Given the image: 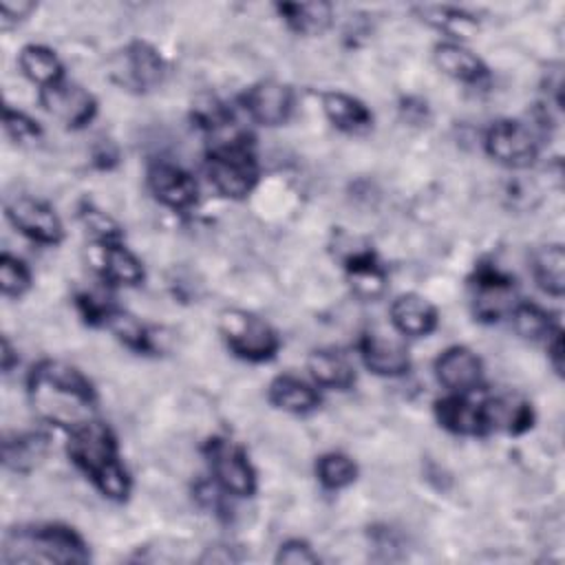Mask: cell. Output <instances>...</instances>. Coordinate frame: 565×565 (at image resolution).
Wrapping results in <instances>:
<instances>
[{
    "mask_svg": "<svg viewBox=\"0 0 565 565\" xmlns=\"http://www.w3.org/2000/svg\"><path fill=\"white\" fill-rule=\"evenodd\" d=\"M307 369L316 384L327 388L347 391L355 382V369L349 358L333 349H318L311 351L307 358Z\"/></svg>",
    "mask_w": 565,
    "mask_h": 565,
    "instance_id": "cb8c5ba5",
    "label": "cell"
},
{
    "mask_svg": "<svg viewBox=\"0 0 565 565\" xmlns=\"http://www.w3.org/2000/svg\"><path fill=\"white\" fill-rule=\"evenodd\" d=\"M2 124H4V130L11 139H15L18 143H24V141H35L40 139L42 130L38 126L35 119H31L26 113L22 110H15L11 108L9 104L4 106L2 110Z\"/></svg>",
    "mask_w": 565,
    "mask_h": 565,
    "instance_id": "e575fe53",
    "label": "cell"
},
{
    "mask_svg": "<svg viewBox=\"0 0 565 565\" xmlns=\"http://www.w3.org/2000/svg\"><path fill=\"white\" fill-rule=\"evenodd\" d=\"M97 269L110 285H141L146 271L141 260L121 243H97Z\"/></svg>",
    "mask_w": 565,
    "mask_h": 565,
    "instance_id": "44dd1931",
    "label": "cell"
},
{
    "mask_svg": "<svg viewBox=\"0 0 565 565\" xmlns=\"http://www.w3.org/2000/svg\"><path fill=\"white\" fill-rule=\"evenodd\" d=\"M15 364H18V353L13 351L9 338L4 335V338H2V371H4V373H11V369H13Z\"/></svg>",
    "mask_w": 565,
    "mask_h": 565,
    "instance_id": "f35d334b",
    "label": "cell"
},
{
    "mask_svg": "<svg viewBox=\"0 0 565 565\" xmlns=\"http://www.w3.org/2000/svg\"><path fill=\"white\" fill-rule=\"evenodd\" d=\"M391 322L402 335L424 338L437 329L439 316L433 302L419 294H399L391 305Z\"/></svg>",
    "mask_w": 565,
    "mask_h": 565,
    "instance_id": "d6986e66",
    "label": "cell"
},
{
    "mask_svg": "<svg viewBox=\"0 0 565 565\" xmlns=\"http://www.w3.org/2000/svg\"><path fill=\"white\" fill-rule=\"evenodd\" d=\"M316 475L327 490H342L355 481L358 466L344 452H324L316 461Z\"/></svg>",
    "mask_w": 565,
    "mask_h": 565,
    "instance_id": "1f68e13d",
    "label": "cell"
},
{
    "mask_svg": "<svg viewBox=\"0 0 565 565\" xmlns=\"http://www.w3.org/2000/svg\"><path fill=\"white\" fill-rule=\"evenodd\" d=\"M86 541L66 525L38 523L11 527L2 539L4 563H86Z\"/></svg>",
    "mask_w": 565,
    "mask_h": 565,
    "instance_id": "3957f363",
    "label": "cell"
},
{
    "mask_svg": "<svg viewBox=\"0 0 565 565\" xmlns=\"http://www.w3.org/2000/svg\"><path fill=\"white\" fill-rule=\"evenodd\" d=\"M218 331L227 349L247 362H267L280 349L274 327L245 309H223L218 313Z\"/></svg>",
    "mask_w": 565,
    "mask_h": 565,
    "instance_id": "5b68a950",
    "label": "cell"
},
{
    "mask_svg": "<svg viewBox=\"0 0 565 565\" xmlns=\"http://www.w3.org/2000/svg\"><path fill=\"white\" fill-rule=\"evenodd\" d=\"M35 9V4L33 2H26V0H18V2H13V0H2L0 2V22H2V29H9L11 24H18V22H22L31 11Z\"/></svg>",
    "mask_w": 565,
    "mask_h": 565,
    "instance_id": "8d00e7d4",
    "label": "cell"
},
{
    "mask_svg": "<svg viewBox=\"0 0 565 565\" xmlns=\"http://www.w3.org/2000/svg\"><path fill=\"white\" fill-rule=\"evenodd\" d=\"M40 106L66 128H84L97 115V99L77 82L60 79L40 88Z\"/></svg>",
    "mask_w": 565,
    "mask_h": 565,
    "instance_id": "7c38bea8",
    "label": "cell"
},
{
    "mask_svg": "<svg viewBox=\"0 0 565 565\" xmlns=\"http://www.w3.org/2000/svg\"><path fill=\"white\" fill-rule=\"evenodd\" d=\"M472 311L481 322H497L510 316L516 300L514 278L492 263H479L470 278Z\"/></svg>",
    "mask_w": 565,
    "mask_h": 565,
    "instance_id": "9c48e42d",
    "label": "cell"
},
{
    "mask_svg": "<svg viewBox=\"0 0 565 565\" xmlns=\"http://www.w3.org/2000/svg\"><path fill=\"white\" fill-rule=\"evenodd\" d=\"M29 287H31L29 267L20 258L2 252V256H0V289H2V296L4 298H20L22 294L29 291Z\"/></svg>",
    "mask_w": 565,
    "mask_h": 565,
    "instance_id": "836d02e7",
    "label": "cell"
},
{
    "mask_svg": "<svg viewBox=\"0 0 565 565\" xmlns=\"http://www.w3.org/2000/svg\"><path fill=\"white\" fill-rule=\"evenodd\" d=\"M205 174L212 188L225 199H245L258 183V163L252 139L245 130L212 141L205 157Z\"/></svg>",
    "mask_w": 565,
    "mask_h": 565,
    "instance_id": "277c9868",
    "label": "cell"
},
{
    "mask_svg": "<svg viewBox=\"0 0 565 565\" xmlns=\"http://www.w3.org/2000/svg\"><path fill=\"white\" fill-rule=\"evenodd\" d=\"M66 452L71 461L95 483V488L113 499L126 501L130 494V475L119 459L113 430L97 417L68 430Z\"/></svg>",
    "mask_w": 565,
    "mask_h": 565,
    "instance_id": "7a4b0ae2",
    "label": "cell"
},
{
    "mask_svg": "<svg viewBox=\"0 0 565 565\" xmlns=\"http://www.w3.org/2000/svg\"><path fill=\"white\" fill-rule=\"evenodd\" d=\"M108 77L121 90L148 93L163 82L166 60L152 44L132 40L108 60Z\"/></svg>",
    "mask_w": 565,
    "mask_h": 565,
    "instance_id": "8992f818",
    "label": "cell"
},
{
    "mask_svg": "<svg viewBox=\"0 0 565 565\" xmlns=\"http://www.w3.org/2000/svg\"><path fill=\"white\" fill-rule=\"evenodd\" d=\"M267 399L276 408H280L285 413H294V415H305L320 406V393L305 380L289 375V373L278 375L269 382Z\"/></svg>",
    "mask_w": 565,
    "mask_h": 565,
    "instance_id": "603a6c76",
    "label": "cell"
},
{
    "mask_svg": "<svg viewBox=\"0 0 565 565\" xmlns=\"http://www.w3.org/2000/svg\"><path fill=\"white\" fill-rule=\"evenodd\" d=\"M435 377L450 393L470 395L483 384L481 358L463 344L448 347L435 360Z\"/></svg>",
    "mask_w": 565,
    "mask_h": 565,
    "instance_id": "9a60e30c",
    "label": "cell"
},
{
    "mask_svg": "<svg viewBox=\"0 0 565 565\" xmlns=\"http://www.w3.org/2000/svg\"><path fill=\"white\" fill-rule=\"evenodd\" d=\"M435 419L441 428L463 437L488 435L483 402H472L468 395L450 393L435 402Z\"/></svg>",
    "mask_w": 565,
    "mask_h": 565,
    "instance_id": "2e32d148",
    "label": "cell"
},
{
    "mask_svg": "<svg viewBox=\"0 0 565 565\" xmlns=\"http://www.w3.org/2000/svg\"><path fill=\"white\" fill-rule=\"evenodd\" d=\"M276 11L298 35H320L333 20V9L327 2H282L276 4Z\"/></svg>",
    "mask_w": 565,
    "mask_h": 565,
    "instance_id": "484cf974",
    "label": "cell"
},
{
    "mask_svg": "<svg viewBox=\"0 0 565 565\" xmlns=\"http://www.w3.org/2000/svg\"><path fill=\"white\" fill-rule=\"evenodd\" d=\"M358 349L364 366L375 375L399 377L411 369L408 351L395 338H388L382 333H364L360 338Z\"/></svg>",
    "mask_w": 565,
    "mask_h": 565,
    "instance_id": "e0dca14e",
    "label": "cell"
},
{
    "mask_svg": "<svg viewBox=\"0 0 565 565\" xmlns=\"http://www.w3.org/2000/svg\"><path fill=\"white\" fill-rule=\"evenodd\" d=\"M46 452H49V435L38 430L9 435L2 444L4 466L13 472L33 470L44 459Z\"/></svg>",
    "mask_w": 565,
    "mask_h": 565,
    "instance_id": "d4e9b609",
    "label": "cell"
},
{
    "mask_svg": "<svg viewBox=\"0 0 565 565\" xmlns=\"http://www.w3.org/2000/svg\"><path fill=\"white\" fill-rule=\"evenodd\" d=\"M320 108L329 124L342 132L360 135L373 126V115L364 102L342 90H322L318 95Z\"/></svg>",
    "mask_w": 565,
    "mask_h": 565,
    "instance_id": "ac0fdd59",
    "label": "cell"
},
{
    "mask_svg": "<svg viewBox=\"0 0 565 565\" xmlns=\"http://www.w3.org/2000/svg\"><path fill=\"white\" fill-rule=\"evenodd\" d=\"M276 563L285 565H316L320 563V556L313 552V547L302 539H289L280 543L276 552Z\"/></svg>",
    "mask_w": 565,
    "mask_h": 565,
    "instance_id": "d590c367",
    "label": "cell"
},
{
    "mask_svg": "<svg viewBox=\"0 0 565 565\" xmlns=\"http://www.w3.org/2000/svg\"><path fill=\"white\" fill-rule=\"evenodd\" d=\"M510 318H512L514 331L521 338L532 342H545L552 335V331L561 327L550 311H545L534 302H516L510 311Z\"/></svg>",
    "mask_w": 565,
    "mask_h": 565,
    "instance_id": "f546056e",
    "label": "cell"
},
{
    "mask_svg": "<svg viewBox=\"0 0 565 565\" xmlns=\"http://www.w3.org/2000/svg\"><path fill=\"white\" fill-rule=\"evenodd\" d=\"M545 349H547V360L552 364V369L556 371V375H563V329H554L552 335L545 340Z\"/></svg>",
    "mask_w": 565,
    "mask_h": 565,
    "instance_id": "74e56055",
    "label": "cell"
},
{
    "mask_svg": "<svg viewBox=\"0 0 565 565\" xmlns=\"http://www.w3.org/2000/svg\"><path fill=\"white\" fill-rule=\"evenodd\" d=\"M335 254L351 280V287L362 298H375L386 287V271L380 265L369 243L340 234L335 238Z\"/></svg>",
    "mask_w": 565,
    "mask_h": 565,
    "instance_id": "30bf717a",
    "label": "cell"
},
{
    "mask_svg": "<svg viewBox=\"0 0 565 565\" xmlns=\"http://www.w3.org/2000/svg\"><path fill=\"white\" fill-rule=\"evenodd\" d=\"M104 327L119 340L124 342L128 349L137 351V353H150L154 351V342L152 335L148 331L146 324H141L135 316H130L128 311H121L119 307H113V311L108 313Z\"/></svg>",
    "mask_w": 565,
    "mask_h": 565,
    "instance_id": "4dcf8cb0",
    "label": "cell"
},
{
    "mask_svg": "<svg viewBox=\"0 0 565 565\" xmlns=\"http://www.w3.org/2000/svg\"><path fill=\"white\" fill-rule=\"evenodd\" d=\"M417 15L435 26L437 31L455 38V40H466L472 38V33L479 29L477 18L463 9L457 7H446V4H424L415 9Z\"/></svg>",
    "mask_w": 565,
    "mask_h": 565,
    "instance_id": "f1b7e54d",
    "label": "cell"
},
{
    "mask_svg": "<svg viewBox=\"0 0 565 565\" xmlns=\"http://www.w3.org/2000/svg\"><path fill=\"white\" fill-rule=\"evenodd\" d=\"M26 391L40 419L66 433L95 419L97 393L90 380L62 360H40L26 377Z\"/></svg>",
    "mask_w": 565,
    "mask_h": 565,
    "instance_id": "6da1fadb",
    "label": "cell"
},
{
    "mask_svg": "<svg viewBox=\"0 0 565 565\" xmlns=\"http://www.w3.org/2000/svg\"><path fill=\"white\" fill-rule=\"evenodd\" d=\"M4 214L9 223L29 241L40 245H60L64 238V225L57 212L42 199L15 196L7 203Z\"/></svg>",
    "mask_w": 565,
    "mask_h": 565,
    "instance_id": "8fae6325",
    "label": "cell"
},
{
    "mask_svg": "<svg viewBox=\"0 0 565 565\" xmlns=\"http://www.w3.org/2000/svg\"><path fill=\"white\" fill-rule=\"evenodd\" d=\"M203 455L223 492L234 497H252L256 492V470L243 446L227 437H210L203 446Z\"/></svg>",
    "mask_w": 565,
    "mask_h": 565,
    "instance_id": "ba28073f",
    "label": "cell"
},
{
    "mask_svg": "<svg viewBox=\"0 0 565 565\" xmlns=\"http://www.w3.org/2000/svg\"><path fill=\"white\" fill-rule=\"evenodd\" d=\"M20 71L26 79L38 84L40 88L64 79V66L57 53L44 44H26L18 53Z\"/></svg>",
    "mask_w": 565,
    "mask_h": 565,
    "instance_id": "83f0119b",
    "label": "cell"
},
{
    "mask_svg": "<svg viewBox=\"0 0 565 565\" xmlns=\"http://www.w3.org/2000/svg\"><path fill=\"white\" fill-rule=\"evenodd\" d=\"M541 130L521 119H497L486 130V152L505 168H530L541 150Z\"/></svg>",
    "mask_w": 565,
    "mask_h": 565,
    "instance_id": "52a82bcc",
    "label": "cell"
},
{
    "mask_svg": "<svg viewBox=\"0 0 565 565\" xmlns=\"http://www.w3.org/2000/svg\"><path fill=\"white\" fill-rule=\"evenodd\" d=\"M483 415H486L488 433L503 430L508 435H521L530 430L534 424L532 404L510 393L483 399Z\"/></svg>",
    "mask_w": 565,
    "mask_h": 565,
    "instance_id": "ffe728a7",
    "label": "cell"
},
{
    "mask_svg": "<svg viewBox=\"0 0 565 565\" xmlns=\"http://www.w3.org/2000/svg\"><path fill=\"white\" fill-rule=\"evenodd\" d=\"M146 183H148V190L154 196V201H159L161 205L177 210V212L192 207L199 199L196 179L188 170H183L174 163H168V161H154L148 168Z\"/></svg>",
    "mask_w": 565,
    "mask_h": 565,
    "instance_id": "5bb4252c",
    "label": "cell"
},
{
    "mask_svg": "<svg viewBox=\"0 0 565 565\" xmlns=\"http://www.w3.org/2000/svg\"><path fill=\"white\" fill-rule=\"evenodd\" d=\"M433 60L444 75L463 84H479L488 77L483 60L459 42H439L433 49Z\"/></svg>",
    "mask_w": 565,
    "mask_h": 565,
    "instance_id": "7402d4cb",
    "label": "cell"
},
{
    "mask_svg": "<svg viewBox=\"0 0 565 565\" xmlns=\"http://www.w3.org/2000/svg\"><path fill=\"white\" fill-rule=\"evenodd\" d=\"M247 117L260 126H280L291 117L294 90L278 79H260L241 95Z\"/></svg>",
    "mask_w": 565,
    "mask_h": 565,
    "instance_id": "4fadbf2b",
    "label": "cell"
},
{
    "mask_svg": "<svg viewBox=\"0 0 565 565\" xmlns=\"http://www.w3.org/2000/svg\"><path fill=\"white\" fill-rule=\"evenodd\" d=\"M77 216L97 243H115V241H121V236H124L117 221L113 216H108L106 212H102L99 207H95L90 201H84L79 205Z\"/></svg>",
    "mask_w": 565,
    "mask_h": 565,
    "instance_id": "d6a6232c",
    "label": "cell"
},
{
    "mask_svg": "<svg viewBox=\"0 0 565 565\" xmlns=\"http://www.w3.org/2000/svg\"><path fill=\"white\" fill-rule=\"evenodd\" d=\"M532 276L547 296L565 294V249L561 243L543 245L532 254Z\"/></svg>",
    "mask_w": 565,
    "mask_h": 565,
    "instance_id": "4316f807",
    "label": "cell"
}]
</instances>
